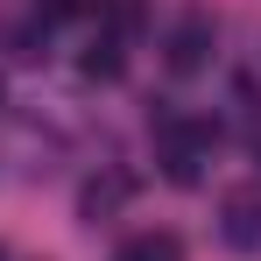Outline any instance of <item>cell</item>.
Listing matches in <instances>:
<instances>
[{"label": "cell", "mask_w": 261, "mask_h": 261, "mask_svg": "<svg viewBox=\"0 0 261 261\" xmlns=\"http://www.w3.org/2000/svg\"><path fill=\"white\" fill-rule=\"evenodd\" d=\"M120 261H184V240L176 233H141V240L120 247Z\"/></svg>", "instance_id": "277c9868"}, {"label": "cell", "mask_w": 261, "mask_h": 261, "mask_svg": "<svg viewBox=\"0 0 261 261\" xmlns=\"http://www.w3.org/2000/svg\"><path fill=\"white\" fill-rule=\"evenodd\" d=\"M0 261H7V254H0Z\"/></svg>", "instance_id": "30bf717a"}, {"label": "cell", "mask_w": 261, "mask_h": 261, "mask_svg": "<svg viewBox=\"0 0 261 261\" xmlns=\"http://www.w3.org/2000/svg\"><path fill=\"white\" fill-rule=\"evenodd\" d=\"M106 21H113V36H134L141 29V0H106Z\"/></svg>", "instance_id": "8992f818"}, {"label": "cell", "mask_w": 261, "mask_h": 261, "mask_svg": "<svg viewBox=\"0 0 261 261\" xmlns=\"http://www.w3.org/2000/svg\"><path fill=\"white\" fill-rule=\"evenodd\" d=\"M127 191H134V176H120V170H106V176H92L85 191H78V219L85 226H106V219L127 205Z\"/></svg>", "instance_id": "3957f363"}, {"label": "cell", "mask_w": 261, "mask_h": 261, "mask_svg": "<svg viewBox=\"0 0 261 261\" xmlns=\"http://www.w3.org/2000/svg\"><path fill=\"white\" fill-rule=\"evenodd\" d=\"M0 106H7V78H0Z\"/></svg>", "instance_id": "ba28073f"}, {"label": "cell", "mask_w": 261, "mask_h": 261, "mask_svg": "<svg viewBox=\"0 0 261 261\" xmlns=\"http://www.w3.org/2000/svg\"><path fill=\"white\" fill-rule=\"evenodd\" d=\"M219 240L233 254H261V184H240L219 198Z\"/></svg>", "instance_id": "6da1fadb"}, {"label": "cell", "mask_w": 261, "mask_h": 261, "mask_svg": "<svg viewBox=\"0 0 261 261\" xmlns=\"http://www.w3.org/2000/svg\"><path fill=\"white\" fill-rule=\"evenodd\" d=\"M92 0H36V21L43 29H57V21H71V14H85Z\"/></svg>", "instance_id": "52a82bcc"}, {"label": "cell", "mask_w": 261, "mask_h": 261, "mask_svg": "<svg viewBox=\"0 0 261 261\" xmlns=\"http://www.w3.org/2000/svg\"><path fill=\"white\" fill-rule=\"evenodd\" d=\"M85 78H120V43H113V36L85 49Z\"/></svg>", "instance_id": "5b68a950"}, {"label": "cell", "mask_w": 261, "mask_h": 261, "mask_svg": "<svg viewBox=\"0 0 261 261\" xmlns=\"http://www.w3.org/2000/svg\"><path fill=\"white\" fill-rule=\"evenodd\" d=\"M163 57H170L176 78H198V71L212 64V21H205V14H184L170 29V49H163Z\"/></svg>", "instance_id": "7a4b0ae2"}, {"label": "cell", "mask_w": 261, "mask_h": 261, "mask_svg": "<svg viewBox=\"0 0 261 261\" xmlns=\"http://www.w3.org/2000/svg\"><path fill=\"white\" fill-rule=\"evenodd\" d=\"M254 155H261V141H254Z\"/></svg>", "instance_id": "9c48e42d"}]
</instances>
